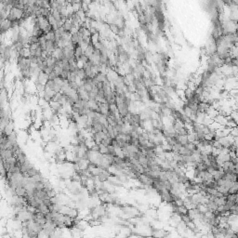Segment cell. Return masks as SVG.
I'll return each instance as SVG.
<instances>
[{"instance_id": "obj_1", "label": "cell", "mask_w": 238, "mask_h": 238, "mask_svg": "<svg viewBox=\"0 0 238 238\" xmlns=\"http://www.w3.org/2000/svg\"><path fill=\"white\" fill-rule=\"evenodd\" d=\"M13 28V23L12 22L8 21L7 19H6L5 21H3L0 24V35H2V33H6L7 31H8L10 29Z\"/></svg>"}, {"instance_id": "obj_2", "label": "cell", "mask_w": 238, "mask_h": 238, "mask_svg": "<svg viewBox=\"0 0 238 238\" xmlns=\"http://www.w3.org/2000/svg\"><path fill=\"white\" fill-rule=\"evenodd\" d=\"M67 215L70 216L73 219H76V218H77V216H78V211H77V209H75V208H70L69 211H68Z\"/></svg>"}]
</instances>
